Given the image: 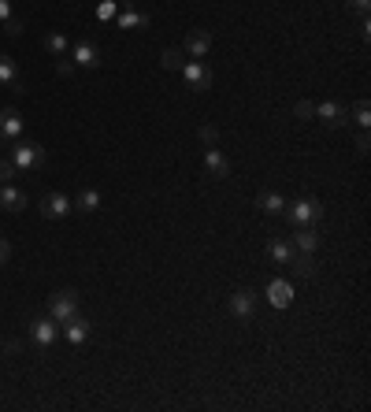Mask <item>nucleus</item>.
I'll list each match as a JSON object with an SVG mask.
<instances>
[{
	"mask_svg": "<svg viewBox=\"0 0 371 412\" xmlns=\"http://www.w3.org/2000/svg\"><path fill=\"white\" fill-rule=\"evenodd\" d=\"M11 164H16V171H34L45 164V149H41L37 141H26V138H16L11 141Z\"/></svg>",
	"mask_w": 371,
	"mask_h": 412,
	"instance_id": "obj_1",
	"label": "nucleus"
},
{
	"mask_svg": "<svg viewBox=\"0 0 371 412\" xmlns=\"http://www.w3.org/2000/svg\"><path fill=\"white\" fill-rule=\"evenodd\" d=\"M282 216H290V223H297V227H312L323 219V204L316 197H301V201H290L282 208Z\"/></svg>",
	"mask_w": 371,
	"mask_h": 412,
	"instance_id": "obj_2",
	"label": "nucleus"
},
{
	"mask_svg": "<svg viewBox=\"0 0 371 412\" xmlns=\"http://www.w3.org/2000/svg\"><path fill=\"white\" fill-rule=\"evenodd\" d=\"M78 312V290H56L52 298H49V316L56 323H63Z\"/></svg>",
	"mask_w": 371,
	"mask_h": 412,
	"instance_id": "obj_3",
	"label": "nucleus"
},
{
	"mask_svg": "<svg viewBox=\"0 0 371 412\" xmlns=\"http://www.w3.org/2000/svg\"><path fill=\"white\" fill-rule=\"evenodd\" d=\"M182 78H186V86H190L193 93H205V90H212V71H208V64H201V60H186V67H182Z\"/></svg>",
	"mask_w": 371,
	"mask_h": 412,
	"instance_id": "obj_4",
	"label": "nucleus"
},
{
	"mask_svg": "<svg viewBox=\"0 0 371 412\" xmlns=\"http://www.w3.org/2000/svg\"><path fill=\"white\" fill-rule=\"evenodd\" d=\"M316 119L327 123L331 130H338V126L349 123V108H341L338 100H320V105H316Z\"/></svg>",
	"mask_w": 371,
	"mask_h": 412,
	"instance_id": "obj_5",
	"label": "nucleus"
},
{
	"mask_svg": "<svg viewBox=\"0 0 371 412\" xmlns=\"http://www.w3.org/2000/svg\"><path fill=\"white\" fill-rule=\"evenodd\" d=\"M56 334H60V323H56L52 316H37L30 323V338H34V346H41V349H49L56 342Z\"/></svg>",
	"mask_w": 371,
	"mask_h": 412,
	"instance_id": "obj_6",
	"label": "nucleus"
},
{
	"mask_svg": "<svg viewBox=\"0 0 371 412\" xmlns=\"http://www.w3.org/2000/svg\"><path fill=\"white\" fill-rule=\"evenodd\" d=\"M71 64L75 67H85V71H93V67H101V49L93 45L90 37H82L75 49H71Z\"/></svg>",
	"mask_w": 371,
	"mask_h": 412,
	"instance_id": "obj_7",
	"label": "nucleus"
},
{
	"mask_svg": "<svg viewBox=\"0 0 371 412\" xmlns=\"http://www.w3.org/2000/svg\"><path fill=\"white\" fill-rule=\"evenodd\" d=\"M90 334H93V327H90V319H85V316H78V312H75L71 319H63V338H67L71 346H82Z\"/></svg>",
	"mask_w": 371,
	"mask_h": 412,
	"instance_id": "obj_8",
	"label": "nucleus"
},
{
	"mask_svg": "<svg viewBox=\"0 0 371 412\" xmlns=\"http://www.w3.org/2000/svg\"><path fill=\"white\" fill-rule=\"evenodd\" d=\"M226 308H231V316H234V319H249V316H253V308H256V293H253V290H238V293H231Z\"/></svg>",
	"mask_w": 371,
	"mask_h": 412,
	"instance_id": "obj_9",
	"label": "nucleus"
},
{
	"mask_svg": "<svg viewBox=\"0 0 371 412\" xmlns=\"http://www.w3.org/2000/svg\"><path fill=\"white\" fill-rule=\"evenodd\" d=\"M0 138L4 141L23 138V115L16 108H0Z\"/></svg>",
	"mask_w": 371,
	"mask_h": 412,
	"instance_id": "obj_10",
	"label": "nucleus"
},
{
	"mask_svg": "<svg viewBox=\"0 0 371 412\" xmlns=\"http://www.w3.org/2000/svg\"><path fill=\"white\" fill-rule=\"evenodd\" d=\"M212 49V34L208 30H190V37H186L182 52L190 56V60H205V52Z\"/></svg>",
	"mask_w": 371,
	"mask_h": 412,
	"instance_id": "obj_11",
	"label": "nucleus"
},
{
	"mask_svg": "<svg viewBox=\"0 0 371 412\" xmlns=\"http://www.w3.org/2000/svg\"><path fill=\"white\" fill-rule=\"evenodd\" d=\"M0 86H4V90H11V93H23L19 67H16V60H11V56H4V52H0Z\"/></svg>",
	"mask_w": 371,
	"mask_h": 412,
	"instance_id": "obj_12",
	"label": "nucleus"
},
{
	"mask_svg": "<svg viewBox=\"0 0 371 412\" xmlns=\"http://www.w3.org/2000/svg\"><path fill=\"white\" fill-rule=\"evenodd\" d=\"M286 268H290L293 278H312L316 275V253H293L286 260Z\"/></svg>",
	"mask_w": 371,
	"mask_h": 412,
	"instance_id": "obj_13",
	"label": "nucleus"
},
{
	"mask_svg": "<svg viewBox=\"0 0 371 412\" xmlns=\"http://www.w3.org/2000/svg\"><path fill=\"white\" fill-rule=\"evenodd\" d=\"M67 212H71V201L63 194H45L41 197V216L45 219H63Z\"/></svg>",
	"mask_w": 371,
	"mask_h": 412,
	"instance_id": "obj_14",
	"label": "nucleus"
},
{
	"mask_svg": "<svg viewBox=\"0 0 371 412\" xmlns=\"http://www.w3.org/2000/svg\"><path fill=\"white\" fill-rule=\"evenodd\" d=\"M256 208L267 212V216H282V208H286V197L275 194V189H260V194H256Z\"/></svg>",
	"mask_w": 371,
	"mask_h": 412,
	"instance_id": "obj_15",
	"label": "nucleus"
},
{
	"mask_svg": "<svg viewBox=\"0 0 371 412\" xmlns=\"http://www.w3.org/2000/svg\"><path fill=\"white\" fill-rule=\"evenodd\" d=\"M0 208H4V212H23L26 208V194H23V189H16L11 182H4V186H0Z\"/></svg>",
	"mask_w": 371,
	"mask_h": 412,
	"instance_id": "obj_16",
	"label": "nucleus"
},
{
	"mask_svg": "<svg viewBox=\"0 0 371 412\" xmlns=\"http://www.w3.org/2000/svg\"><path fill=\"white\" fill-rule=\"evenodd\" d=\"M267 301L275 305V308H290V301H293V286L286 283V278H275V283L267 286Z\"/></svg>",
	"mask_w": 371,
	"mask_h": 412,
	"instance_id": "obj_17",
	"label": "nucleus"
},
{
	"mask_svg": "<svg viewBox=\"0 0 371 412\" xmlns=\"http://www.w3.org/2000/svg\"><path fill=\"white\" fill-rule=\"evenodd\" d=\"M205 167H208L212 179H226V175H231V160H226L219 149H205Z\"/></svg>",
	"mask_w": 371,
	"mask_h": 412,
	"instance_id": "obj_18",
	"label": "nucleus"
},
{
	"mask_svg": "<svg viewBox=\"0 0 371 412\" xmlns=\"http://www.w3.org/2000/svg\"><path fill=\"white\" fill-rule=\"evenodd\" d=\"M290 242H293L297 253H316V249H320V234L312 230V227H301V230H297Z\"/></svg>",
	"mask_w": 371,
	"mask_h": 412,
	"instance_id": "obj_19",
	"label": "nucleus"
},
{
	"mask_svg": "<svg viewBox=\"0 0 371 412\" xmlns=\"http://www.w3.org/2000/svg\"><path fill=\"white\" fill-rule=\"evenodd\" d=\"M293 253H297V249H293V242H286V238H271V242H267V257L275 260V264H286Z\"/></svg>",
	"mask_w": 371,
	"mask_h": 412,
	"instance_id": "obj_20",
	"label": "nucleus"
},
{
	"mask_svg": "<svg viewBox=\"0 0 371 412\" xmlns=\"http://www.w3.org/2000/svg\"><path fill=\"white\" fill-rule=\"evenodd\" d=\"M186 60H190V56H186L182 49H164V52H160V67H164V71H182Z\"/></svg>",
	"mask_w": 371,
	"mask_h": 412,
	"instance_id": "obj_21",
	"label": "nucleus"
},
{
	"mask_svg": "<svg viewBox=\"0 0 371 412\" xmlns=\"http://www.w3.org/2000/svg\"><path fill=\"white\" fill-rule=\"evenodd\" d=\"M75 208H82V212H97V208H101V194H97V189H90V186H85L82 194L75 197Z\"/></svg>",
	"mask_w": 371,
	"mask_h": 412,
	"instance_id": "obj_22",
	"label": "nucleus"
},
{
	"mask_svg": "<svg viewBox=\"0 0 371 412\" xmlns=\"http://www.w3.org/2000/svg\"><path fill=\"white\" fill-rule=\"evenodd\" d=\"M353 123H360L364 130L371 126V105H367V100H356V105H353Z\"/></svg>",
	"mask_w": 371,
	"mask_h": 412,
	"instance_id": "obj_23",
	"label": "nucleus"
},
{
	"mask_svg": "<svg viewBox=\"0 0 371 412\" xmlns=\"http://www.w3.org/2000/svg\"><path fill=\"white\" fill-rule=\"evenodd\" d=\"M45 49L52 56H67V37L63 34H45Z\"/></svg>",
	"mask_w": 371,
	"mask_h": 412,
	"instance_id": "obj_24",
	"label": "nucleus"
},
{
	"mask_svg": "<svg viewBox=\"0 0 371 412\" xmlns=\"http://www.w3.org/2000/svg\"><path fill=\"white\" fill-rule=\"evenodd\" d=\"M119 26L123 30H130V26H149V16L145 11H126V16H119Z\"/></svg>",
	"mask_w": 371,
	"mask_h": 412,
	"instance_id": "obj_25",
	"label": "nucleus"
},
{
	"mask_svg": "<svg viewBox=\"0 0 371 412\" xmlns=\"http://www.w3.org/2000/svg\"><path fill=\"white\" fill-rule=\"evenodd\" d=\"M293 115H297L301 123L316 119V105H312V100H297V105H293Z\"/></svg>",
	"mask_w": 371,
	"mask_h": 412,
	"instance_id": "obj_26",
	"label": "nucleus"
},
{
	"mask_svg": "<svg viewBox=\"0 0 371 412\" xmlns=\"http://www.w3.org/2000/svg\"><path fill=\"white\" fill-rule=\"evenodd\" d=\"M197 134H201V141L208 145V149H216V141H219V130H216V126H201Z\"/></svg>",
	"mask_w": 371,
	"mask_h": 412,
	"instance_id": "obj_27",
	"label": "nucleus"
},
{
	"mask_svg": "<svg viewBox=\"0 0 371 412\" xmlns=\"http://www.w3.org/2000/svg\"><path fill=\"white\" fill-rule=\"evenodd\" d=\"M346 11H353V16H367L371 0H346Z\"/></svg>",
	"mask_w": 371,
	"mask_h": 412,
	"instance_id": "obj_28",
	"label": "nucleus"
},
{
	"mask_svg": "<svg viewBox=\"0 0 371 412\" xmlns=\"http://www.w3.org/2000/svg\"><path fill=\"white\" fill-rule=\"evenodd\" d=\"M97 19L101 23H108V19H116V0H104L101 8H97Z\"/></svg>",
	"mask_w": 371,
	"mask_h": 412,
	"instance_id": "obj_29",
	"label": "nucleus"
},
{
	"mask_svg": "<svg viewBox=\"0 0 371 412\" xmlns=\"http://www.w3.org/2000/svg\"><path fill=\"white\" fill-rule=\"evenodd\" d=\"M4 34H8V37H19V34H23V19L8 16V19H4Z\"/></svg>",
	"mask_w": 371,
	"mask_h": 412,
	"instance_id": "obj_30",
	"label": "nucleus"
},
{
	"mask_svg": "<svg viewBox=\"0 0 371 412\" xmlns=\"http://www.w3.org/2000/svg\"><path fill=\"white\" fill-rule=\"evenodd\" d=\"M11 179H16V164H11V160H0V186L11 182Z\"/></svg>",
	"mask_w": 371,
	"mask_h": 412,
	"instance_id": "obj_31",
	"label": "nucleus"
},
{
	"mask_svg": "<svg viewBox=\"0 0 371 412\" xmlns=\"http://www.w3.org/2000/svg\"><path fill=\"white\" fill-rule=\"evenodd\" d=\"M356 153H360V156L371 153V134H367V130H360V134H356Z\"/></svg>",
	"mask_w": 371,
	"mask_h": 412,
	"instance_id": "obj_32",
	"label": "nucleus"
},
{
	"mask_svg": "<svg viewBox=\"0 0 371 412\" xmlns=\"http://www.w3.org/2000/svg\"><path fill=\"white\" fill-rule=\"evenodd\" d=\"M56 71H60L63 78H71V75H75V64H71L67 56H56Z\"/></svg>",
	"mask_w": 371,
	"mask_h": 412,
	"instance_id": "obj_33",
	"label": "nucleus"
},
{
	"mask_svg": "<svg viewBox=\"0 0 371 412\" xmlns=\"http://www.w3.org/2000/svg\"><path fill=\"white\" fill-rule=\"evenodd\" d=\"M0 353H8V357H19V353H23V342H19V338H8V342L0 346Z\"/></svg>",
	"mask_w": 371,
	"mask_h": 412,
	"instance_id": "obj_34",
	"label": "nucleus"
},
{
	"mask_svg": "<svg viewBox=\"0 0 371 412\" xmlns=\"http://www.w3.org/2000/svg\"><path fill=\"white\" fill-rule=\"evenodd\" d=\"M8 260H11V242H8V238H0V268H4Z\"/></svg>",
	"mask_w": 371,
	"mask_h": 412,
	"instance_id": "obj_35",
	"label": "nucleus"
},
{
	"mask_svg": "<svg viewBox=\"0 0 371 412\" xmlns=\"http://www.w3.org/2000/svg\"><path fill=\"white\" fill-rule=\"evenodd\" d=\"M8 16H16V11H11V0H0V23H4Z\"/></svg>",
	"mask_w": 371,
	"mask_h": 412,
	"instance_id": "obj_36",
	"label": "nucleus"
},
{
	"mask_svg": "<svg viewBox=\"0 0 371 412\" xmlns=\"http://www.w3.org/2000/svg\"><path fill=\"white\" fill-rule=\"evenodd\" d=\"M0 346H4V342H0Z\"/></svg>",
	"mask_w": 371,
	"mask_h": 412,
	"instance_id": "obj_37",
	"label": "nucleus"
}]
</instances>
